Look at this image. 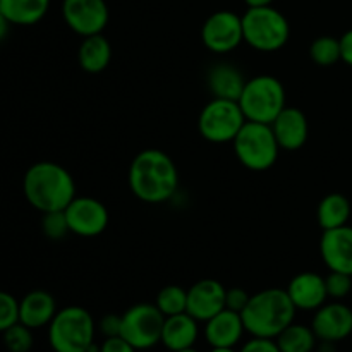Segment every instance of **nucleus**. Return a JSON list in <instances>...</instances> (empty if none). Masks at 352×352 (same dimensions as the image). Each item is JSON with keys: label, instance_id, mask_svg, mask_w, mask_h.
Segmentation results:
<instances>
[{"label": "nucleus", "instance_id": "f257e3e1", "mask_svg": "<svg viewBox=\"0 0 352 352\" xmlns=\"http://www.w3.org/2000/svg\"><path fill=\"white\" fill-rule=\"evenodd\" d=\"M129 189L140 201L158 205L177 192L179 170L175 162L158 148H148L133 158L127 174Z\"/></svg>", "mask_w": 352, "mask_h": 352}, {"label": "nucleus", "instance_id": "f03ea898", "mask_svg": "<svg viewBox=\"0 0 352 352\" xmlns=\"http://www.w3.org/2000/svg\"><path fill=\"white\" fill-rule=\"evenodd\" d=\"M26 201L41 213L65 210L76 198V182L71 172L55 162H36L23 177Z\"/></svg>", "mask_w": 352, "mask_h": 352}, {"label": "nucleus", "instance_id": "7ed1b4c3", "mask_svg": "<svg viewBox=\"0 0 352 352\" xmlns=\"http://www.w3.org/2000/svg\"><path fill=\"white\" fill-rule=\"evenodd\" d=\"M296 311L298 309L289 298L287 291L272 287L251 296L241 316L244 329L251 337L275 339L282 330L294 323Z\"/></svg>", "mask_w": 352, "mask_h": 352}, {"label": "nucleus", "instance_id": "20e7f679", "mask_svg": "<svg viewBox=\"0 0 352 352\" xmlns=\"http://www.w3.org/2000/svg\"><path fill=\"white\" fill-rule=\"evenodd\" d=\"M237 102L246 120L272 124L287 107V93L280 79L270 74H260L248 79Z\"/></svg>", "mask_w": 352, "mask_h": 352}, {"label": "nucleus", "instance_id": "39448f33", "mask_svg": "<svg viewBox=\"0 0 352 352\" xmlns=\"http://www.w3.org/2000/svg\"><path fill=\"white\" fill-rule=\"evenodd\" d=\"M95 320L81 306L58 309L48 325V344L54 352H86L95 342Z\"/></svg>", "mask_w": 352, "mask_h": 352}, {"label": "nucleus", "instance_id": "423d86ee", "mask_svg": "<svg viewBox=\"0 0 352 352\" xmlns=\"http://www.w3.org/2000/svg\"><path fill=\"white\" fill-rule=\"evenodd\" d=\"M244 41L258 52H277L291 38L289 19L274 6L248 7L243 14Z\"/></svg>", "mask_w": 352, "mask_h": 352}, {"label": "nucleus", "instance_id": "0eeeda50", "mask_svg": "<svg viewBox=\"0 0 352 352\" xmlns=\"http://www.w3.org/2000/svg\"><path fill=\"white\" fill-rule=\"evenodd\" d=\"M232 146L239 164L253 172H265L274 167L280 153V146L270 124L251 120H246L232 141Z\"/></svg>", "mask_w": 352, "mask_h": 352}, {"label": "nucleus", "instance_id": "6e6552de", "mask_svg": "<svg viewBox=\"0 0 352 352\" xmlns=\"http://www.w3.org/2000/svg\"><path fill=\"white\" fill-rule=\"evenodd\" d=\"M246 124L239 102L212 98L198 117V131L203 140L215 144L232 143Z\"/></svg>", "mask_w": 352, "mask_h": 352}, {"label": "nucleus", "instance_id": "1a4fd4ad", "mask_svg": "<svg viewBox=\"0 0 352 352\" xmlns=\"http://www.w3.org/2000/svg\"><path fill=\"white\" fill-rule=\"evenodd\" d=\"M165 316L155 305L140 302L122 315L120 337L136 351H146L160 344Z\"/></svg>", "mask_w": 352, "mask_h": 352}, {"label": "nucleus", "instance_id": "9d476101", "mask_svg": "<svg viewBox=\"0 0 352 352\" xmlns=\"http://www.w3.org/2000/svg\"><path fill=\"white\" fill-rule=\"evenodd\" d=\"M201 41L217 55L234 52L244 41L243 16L227 9L210 14L201 26Z\"/></svg>", "mask_w": 352, "mask_h": 352}, {"label": "nucleus", "instance_id": "9b49d317", "mask_svg": "<svg viewBox=\"0 0 352 352\" xmlns=\"http://www.w3.org/2000/svg\"><path fill=\"white\" fill-rule=\"evenodd\" d=\"M60 10L64 23L82 38L103 33L110 21L105 0H62Z\"/></svg>", "mask_w": 352, "mask_h": 352}, {"label": "nucleus", "instance_id": "f8f14e48", "mask_svg": "<svg viewBox=\"0 0 352 352\" xmlns=\"http://www.w3.org/2000/svg\"><path fill=\"white\" fill-rule=\"evenodd\" d=\"M64 213L67 217L71 234L74 236L96 237L109 227V210L100 199L91 196H76Z\"/></svg>", "mask_w": 352, "mask_h": 352}, {"label": "nucleus", "instance_id": "ddd939ff", "mask_svg": "<svg viewBox=\"0 0 352 352\" xmlns=\"http://www.w3.org/2000/svg\"><path fill=\"white\" fill-rule=\"evenodd\" d=\"M311 329L320 342H340L352 333V309L340 301L325 302L315 311Z\"/></svg>", "mask_w": 352, "mask_h": 352}, {"label": "nucleus", "instance_id": "4468645a", "mask_svg": "<svg viewBox=\"0 0 352 352\" xmlns=\"http://www.w3.org/2000/svg\"><path fill=\"white\" fill-rule=\"evenodd\" d=\"M226 292L222 282L215 278H203L188 289V309L186 311L198 322H208L222 309H226Z\"/></svg>", "mask_w": 352, "mask_h": 352}, {"label": "nucleus", "instance_id": "2eb2a0df", "mask_svg": "<svg viewBox=\"0 0 352 352\" xmlns=\"http://www.w3.org/2000/svg\"><path fill=\"white\" fill-rule=\"evenodd\" d=\"M320 254L330 272L352 275V227L342 226L323 230L320 239Z\"/></svg>", "mask_w": 352, "mask_h": 352}, {"label": "nucleus", "instance_id": "dca6fc26", "mask_svg": "<svg viewBox=\"0 0 352 352\" xmlns=\"http://www.w3.org/2000/svg\"><path fill=\"white\" fill-rule=\"evenodd\" d=\"M280 150L298 151L306 144L309 136L308 117L298 107H285L277 119L270 124Z\"/></svg>", "mask_w": 352, "mask_h": 352}, {"label": "nucleus", "instance_id": "f3484780", "mask_svg": "<svg viewBox=\"0 0 352 352\" xmlns=\"http://www.w3.org/2000/svg\"><path fill=\"white\" fill-rule=\"evenodd\" d=\"M285 291L294 302L296 309L301 311H316L329 299L325 277L315 272H301L292 277Z\"/></svg>", "mask_w": 352, "mask_h": 352}, {"label": "nucleus", "instance_id": "a211bd4d", "mask_svg": "<svg viewBox=\"0 0 352 352\" xmlns=\"http://www.w3.org/2000/svg\"><path fill=\"white\" fill-rule=\"evenodd\" d=\"M244 333L246 329L241 313L227 308L205 322L206 342L212 347H236Z\"/></svg>", "mask_w": 352, "mask_h": 352}, {"label": "nucleus", "instance_id": "6ab92c4d", "mask_svg": "<svg viewBox=\"0 0 352 352\" xmlns=\"http://www.w3.org/2000/svg\"><path fill=\"white\" fill-rule=\"evenodd\" d=\"M57 311V302L54 296L40 289L28 292L19 301V322L30 327L31 330L50 325Z\"/></svg>", "mask_w": 352, "mask_h": 352}, {"label": "nucleus", "instance_id": "aec40b11", "mask_svg": "<svg viewBox=\"0 0 352 352\" xmlns=\"http://www.w3.org/2000/svg\"><path fill=\"white\" fill-rule=\"evenodd\" d=\"M248 79L243 72L230 62H217L206 74V86L213 98L239 100Z\"/></svg>", "mask_w": 352, "mask_h": 352}, {"label": "nucleus", "instance_id": "412c9836", "mask_svg": "<svg viewBox=\"0 0 352 352\" xmlns=\"http://www.w3.org/2000/svg\"><path fill=\"white\" fill-rule=\"evenodd\" d=\"M198 323V320L192 318L188 311L167 316L164 322L160 344H164L170 352L195 347L199 336Z\"/></svg>", "mask_w": 352, "mask_h": 352}, {"label": "nucleus", "instance_id": "4be33fe9", "mask_svg": "<svg viewBox=\"0 0 352 352\" xmlns=\"http://www.w3.org/2000/svg\"><path fill=\"white\" fill-rule=\"evenodd\" d=\"M112 60V45L103 33L82 38L78 50V62L81 69L89 74H98L109 67Z\"/></svg>", "mask_w": 352, "mask_h": 352}, {"label": "nucleus", "instance_id": "5701e85b", "mask_svg": "<svg viewBox=\"0 0 352 352\" xmlns=\"http://www.w3.org/2000/svg\"><path fill=\"white\" fill-rule=\"evenodd\" d=\"M50 0H0V10L16 26H33L47 16Z\"/></svg>", "mask_w": 352, "mask_h": 352}, {"label": "nucleus", "instance_id": "b1692460", "mask_svg": "<svg viewBox=\"0 0 352 352\" xmlns=\"http://www.w3.org/2000/svg\"><path fill=\"white\" fill-rule=\"evenodd\" d=\"M351 213L352 208L347 196L340 195V192H330V195H327L318 203L316 220H318V226L323 230H330L347 226V222L351 219Z\"/></svg>", "mask_w": 352, "mask_h": 352}, {"label": "nucleus", "instance_id": "393cba45", "mask_svg": "<svg viewBox=\"0 0 352 352\" xmlns=\"http://www.w3.org/2000/svg\"><path fill=\"white\" fill-rule=\"evenodd\" d=\"M275 342L280 352H313L318 344V337L311 327L291 323L275 337Z\"/></svg>", "mask_w": 352, "mask_h": 352}, {"label": "nucleus", "instance_id": "a878e982", "mask_svg": "<svg viewBox=\"0 0 352 352\" xmlns=\"http://www.w3.org/2000/svg\"><path fill=\"white\" fill-rule=\"evenodd\" d=\"M309 58L320 67H332L337 62L342 60L340 57V40L336 36H318L309 45Z\"/></svg>", "mask_w": 352, "mask_h": 352}, {"label": "nucleus", "instance_id": "bb28decb", "mask_svg": "<svg viewBox=\"0 0 352 352\" xmlns=\"http://www.w3.org/2000/svg\"><path fill=\"white\" fill-rule=\"evenodd\" d=\"M155 306L160 309L165 318L179 315V313H186V309H188V291L182 289L181 285H167V287L160 289V292L157 294Z\"/></svg>", "mask_w": 352, "mask_h": 352}, {"label": "nucleus", "instance_id": "cd10ccee", "mask_svg": "<svg viewBox=\"0 0 352 352\" xmlns=\"http://www.w3.org/2000/svg\"><path fill=\"white\" fill-rule=\"evenodd\" d=\"M2 340L9 352H30L34 344L33 330L17 322L16 325H12L2 333Z\"/></svg>", "mask_w": 352, "mask_h": 352}, {"label": "nucleus", "instance_id": "c85d7f7f", "mask_svg": "<svg viewBox=\"0 0 352 352\" xmlns=\"http://www.w3.org/2000/svg\"><path fill=\"white\" fill-rule=\"evenodd\" d=\"M41 230H43L45 237H48L52 241H60L67 234H71L64 210L41 213Z\"/></svg>", "mask_w": 352, "mask_h": 352}, {"label": "nucleus", "instance_id": "c756f323", "mask_svg": "<svg viewBox=\"0 0 352 352\" xmlns=\"http://www.w3.org/2000/svg\"><path fill=\"white\" fill-rule=\"evenodd\" d=\"M327 294L333 301H342L352 292V275L342 272H330L325 277Z\"/></svg>", "mask_w": 352, "mask_h": 352}, {"label": "nucleus", "instance_id": "7c9ffc66", "mask_svg": "<svg viewBox=\"0 0 352 352\" xmlns=\"http://www.w3.org/2000/svg\"><path fill=\"white\" fill-rule=\"evenodd\" d=\"M19 322V301L12 294L0 291V333Z\"/></svg>", "mask_w": 352, "mask_h": 352}, {"label": "nucleus", "instance_id": "2f4dec72", "mask_svg": "<svg viewBox=\"0 0 352 352\" xmlns=\"http://www.w3.org/2000/svg\"><path fill=\"white\" fill-rule=\"evenodd\" d=\"M251 294L243 287H232L227 289L226 292V308L230 311L243 313V309L246 308V305L250 302Z\"/></svg>", "mask_w": 352, "mask_h": 352}, {"label": "nucleus", "instance_id": "473e14b6", "mask_svg": "<svg viewBox=\"0 0 352 352\" xmlns=\"http://www.w3.org/2000/svg\"><path fill=\"white\" fill-rule=\"evenodd\" d=\"M120 329H122V315L110 313V315H105L98 322V332L105 339H109V337H119Z\"/></svg>", "mask_w": 352, "mask_h": 352}, {"label": "nucleus", "instance_id": "72a5a7b5", "mask_svg": "<svg viewBox=\"0 0 352 352\" xmlns=\"http://www.w3.org/2000/svg\"><path fill=\"white\" fill-rule=\"evenodd\" d=\"M239 352H280L275 339H265V337H251Z\"/></svg>", "mask_w": 352, "mask_h": 352}, {"label": "nucleus", "instance_id": "f704fd0d", "mask_svg": "<svg viewBox=\"0 0 352 352\" xmlns=\"http://www.w3.org/2000/svg\"><path fill=\"white\" fill-rule=\"evenodd\" d=\"M100 352H138L122 337H109V339L103 340V344L100 346Z\"/></svg>", "mask_w": 352, "mask_h": 352}, {"label": "nucleus", "instance_id": "c9c22d12", "mask_svg": "<svg viewBox=\"0 0 352 352\" xmlns=\"http://www.w3.org/2000/svg\"><path fill=\"white\" fill-rule=\"evenodd\" d=\"M340 40V57H342L344 64H347L352 67V30L346 31Z\"/></svg>", "mask_w": 352, "mask_h": 352}, {"label": "nucleus", "instance_id": "e433bc0d", "mask_svg": "<svg viewBox=\"0 0 352 352\" xmlns=\"http://www.w3.org/2000/svg\"><path fill=\"white\" fill-rule=\"evenodd\" d=\"M10 21L7 19L6 16L2 14V10H0V41H3L7 38V34H9V30H10Z\"/></svg>", "mask_w": 352, "mask_h": 352}, {"label": "nucleus", "instance_id": "4c0bfd02", "mask_svg": "<svg viewBox=\"0 0 352 352\" xmlns=\"http://www.w3.org/2000/svg\"><path fill=\"white\" fill-rule=\"evenodd\" d=\"M248 7H265V6H272L275 0H244Z\"/></svg>", "mask_w": 352, "mask_h": 352}, {"label": "nucleus", "instance_id": "58836bf2", "mask_svg": "<svg viewBox=\"0 0 352 352\" xmlns=\"http://www.w3.org/2000/svg\"><path fill=\"white\" fill-rule=\"evenodd\" d=\"M318 352H336V344L333 342H322L318 347Z\"/></svg>", "mask_w": 352, "mask_h": 352}, {"label": "nucleus", "instance_id": "ea45409f", "mask_svg": "<svg viewBox=\"0 0 352 352\" xmlns=\"http://www.w3.org/2000/svg\"><path fill=\"white\" fill-rule=\"evenodd\" d=\"M210 352H236V351H234V347H212V351Z\"/></svg>", "mask_w": 352, "mask_h": 352}, {"label": "nucleus", "instance_id": "a19ab883", "mask_svg": "<svg viewBox=\"0 0 352 352\" xmlns=\"http://www.w3.org/2000/svg\"><path fill=\"white\" fill-rule=\"evenodd\" d=\"M174 352H199V351H196L195 347H188V349H181V351H174Z\"/></svg>", "mask_w": 352, "mask_h": 352}, {"label": "nucleus", "instance_id": "79ce46f5", "mask_svg": "<svg viewBox=\"0 0 352 352\" xmlns=\"http://www.w3.org/2000/svg\"><path fill=\"white\" fill-rule=\"evenodd\" d=\"M351 105H352V98H351Z\"/></svg>", "mask_w": 352, "mask_h": 352}]
</instances>
